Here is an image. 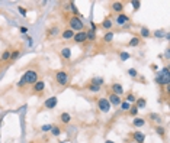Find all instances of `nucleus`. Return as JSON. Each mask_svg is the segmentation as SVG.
Returning a JSON list of instances; mask_svg holds the SVG:
<instances>
[{"label": "nucleus", "mask_w": 170, "mask_h": 143, "mask_svg": "<svg viewBox=\"0 0 170 143\" xmlns=\"http://www.w3.org/2000/svg\"><path fill=\"white\" fill-rule=\"evenodd\" d=\"M38 80H39V72L36 71L35 68H29V69H26V71L22 74L21 80L16 83V87L19 91H22L25 85H31V87H32Z\"/></svg>", "instance_id": "f257e3e1"}, {"label": "nucleus", "mask_w": 170, "mask_h": 143, "mask_svg": "<svg viewBox=\"0 0 170 143\" xmlns=\"http://www.w3.org/2000/svg\"><path fill=\"white\" fill-rule=\"evenodd\" d=\"M54 81L60 87H67L70 84V72L67 69H57L54 71Z\"/></svg>", "instance_id": "f03ea898"}, {"label": "nucleus", "mask_w": 170, "mask_h": 143, "mask_svg": "<svg viewBox=\"0 0 170 143\" xmlns=\"http://www.w3.org/2000/svg\"><path fill=\"white\" fill-rule=\"evenodd\" d=\"M67 23H68V29H71L74 34H76V32H81V30L86 29L85 22L81 20V17H79V16L70 15L67 19Z\"/></svg>", "instance_id": "7ed1b4c3"}, {"label": "nucleus", "mask_w": 170, "mask_h": 143, "mask_svg": "<svg viewBox=\"0 0 170 143\" xmlns=\"http://www.w3.org/2000/svg\"><path fill=\"white\" fill-rule=\"evenodd\" d=\"M112 22H114L116 26H119V28L127 29V28H129V25H131V16H129L128 13L122 12V13H119V15H115Z\"/></svg>", "instance_id": "20e7f679"}, {"label": "nucleus", "mask_w": 170, "mask_h": 143, "mask_svg": "<svg viewBox=\"0 0 170 143\" xmlns=\"http://www.w3.org/2000/svg\"><path fill=\"white\" fill-rule=\"evenodd\" d=\"M96 107H98V110L100 111V113L106 114V113H109V111H111L112 105L109 104L108 98H105V97H99V98H96Z\"/></svg>", "instance_id": "39448f33"}, {"label": "nucleus", "mask_w": 170, "mask_h": 143, "mask_svg": "<svg viewBox=\"0 0 170 143\" xmlns=\"http://www.w3.org/2000/svg\"><path fill=\"white\" fill-rule=\"evenodd\" d=\"M61 35V29H60L58 25H51L48 26L47 30H45V36H47V39H57Z\"/></svg>", "instance_id": "423d86ee"}, {"label": "nucleus", "mask_w": 170, "mask_h": 143, "mask_svg": "<svg viewBox=\"0 0 170 143\" xmlns=\"http://www.w3.org/2000/svg\"><path fill=\"white\" fill-rule=\"evenodd\" d=\"M44 91H45V83H44V80H38L31 87V94H34V96H39Z\"/></svg>", "instance_id": "0eeeda50"}, {"label": "nucleus", "mask_w": 170, "mask_h": 143, "mask_svg": "<svg viewBox=\"0 0 170 143\" xmlns=\"http://www.w3.org/2000/svg\"><path fill=\"white\" fill-rule=\"evenodd\" d=\"M58 55H60V58L63 59L64 62H70V61H71V56H73L71 48L70 47H63L61 49H60Z\"/></svg>", "instance_id": "6e6552de"}, {"label": "nucleus", "mask_w": 170, "mask_h": 143, "mask_svg": "<svg viewBox=\"0 0 170 143\" xmlns=\"http://www.w3.org/2000/svg\"><path fill=\"white\" fill-rule=\"evenodd\" d=\"M129 137H131L132 142H135V143H144L145 142V133L141 130L129 132Z\"/></svg>", "instance_id": "1a4fd4ad"}, {"label": "nucleus", "mask_w": 170, "mask_h": 143, "mask_svg": "<svg viewBox=\"0 0 170 143\" xmlns=\"http://www.w3.org/2000/svg\"><path fill=\"white\" fill-rule=\"evenodd\" d=\"M96 30H98V26L93 20L90 22V29L86 30V36H87V42H95L96 41Z\"/></svg>", "instance_id": "9d476101"}, {"label": "nucleus", "mask_w": 170, "mask_h": 143, "mask_svg": "<svg viewBox=\"0 0 170 143\" xmlns=\"http://www.w3.org/2000/svg\"><path fill=\"white\" fill-rule=\"evenodd\" d=\"M73 42L77 43V45H85L87 43V36H86V30H81V32H76L74 36H73Z\"/></svg>", "instance_id": "9b49d317"}, {"label": "nucleus", "mask_w": 170, "mask_h": 143, "mask_svg": "<svg viewBox=\"0 0 170 143\" xmlns=\"http://www.w3.org/2000/svg\"><path fill=\"white\" fill-rule=\"evenodd\" d=\"M10 48H6V49L2 51V54H0V67H4V65H7L10 64Z\"/></svg>", "instance_id": "f8f14e48"}, {"label": "nucleus", "mask_w": 170, "mask_h": 143, "mask_svg": "<svg viewBox=\"0 0 170 143\" xmlns=\"http://www.w3.org/2000/svg\"><path fill=\"white\" fill-rule=\"evenodd\" d=\"M99 28H100L102 30H105V32H109V30H112V29H114V22H112V17L111 16H106L102 22H100Z\"/></svg>", "instance_id": "ddd939ff"}, {"label": "nucleus", "mask_w": 170, "mask_h": 143, "mask_svg": "<svg viewBox=\"0 0 170 143\" xmlns=\"http://www.w3.org/2000/svg\"><path fill=\"white\" fill-rule=\"evenodd\" d=\"M109 9H111V12L119 15V13H122L124 10H125V3H124V2H112V3L109 4Z\"/></svg>", "instance_id": "4468645a"}, {"label": "nucleus", "mask_w": 170, "mask_h": 143, "mask_svg": "<svg viewBox=\"0 0 170 143\" xmlns=\"http://www.w3.org/2000/svg\"><path fill=\"white\" fill-rule=\"evenodd\" d=\"M108 101H109V104L111 105H114V107H119V104L122 103V97H119V96H116V94H114V93H108Z\"/></svg>", "instance_id": "2eb2a0df"}, {"label": "nucleus", "mask_w": 170, "mask_h": 143, "mask_svg": "<svg viewBox=\"0 0 170 143\" xmlns=\"http://www.w3.org/2000/svg\"><path fill=\"white\" fill-rule=\"evenodd\" d=\"M154 81H156V84H157V85H160V87H164V85H169L170 84V77L162 75L160 72H157V74H156V78H154Z\"/></svg>", "instance_id": "dca6fc26"}, {"label": "nucleus", "mask_w": 170, "mask_h": 143, "mask_svg": "<svg viewBox=\"0 0 170 143\" xmlns=\"http://www.w3.org/2000/svg\"><path fill=\"white\" fill-rule=\"evenodd\" d=\"M57 104H58V98L57 97H50V98H47V100L44 101V109L52 110L57 107Z\"/></svg>", "instance_id": "f3484780"}, {"label": "nucleus", "mask_w": 170, "mask_h": 143, "mask_svg": "<svg viewBox=\"0 0 170 143\" xmlns=\"http://www.w3.org/2000/svg\"><path fill=\"white\" fill-rule=\"evenodd\" d=\"M111 93L116 94V96H119V97H122L124 93H125V90H124V87H122L121 83H112L111 84Z\"/></svg>", "instance_id": "a211bd4d"}, {"label": "nucleus", "mask_w": 170, "mask_h": 143, "mask_svg": "<svg viewBox=\"0 0 170 143\" xmlns=\"http://www.w3.org/2000/svg\"><path fill=\"white\" fill-rule=\"evenodd\" d=\"M144 43V41L138 36V35H135V36H132L131 39H129V42H128V47L129 48H138V47H141Z\"/></svg>", "instance_id": "6ab92c4d"}, {"label": "nucleus", "mask_w": 170, "mask_h": 143, "mask_svg": "<svg viewBox=\"0 0 170 143\" xmlns=\"http://www.w3.org/2000/svg\"><path fill=\"white\" fill-rule=\"evenodd\" d=\"M148 120L151 123H154L156 126H160L163 123V117L160 116V114H157V113H150L148 114Z\"/></svg>", "instance_id": "aec40b11"}, {"label": "nucleus", "mask_w": 170, "mask_h": 143, "mask_svg": "<svg viewBox=\"0 0 170 143\" xmlns=\"http://www.w3.org/2000/svg\"><path fill=\"white\" fill-rule=\"evenodd\" d=\"M131 124L135 127V129L144 127V126H145V118H144V117H138V116H137V117H134V120L131 122Z\"/></svg>", "instance_id": "412c9836"}, {"label": "nucleus", "mask_w": 170, "mask_h": 143, "mask_svg": "<svg viewBox=\"0 0 170 143\" xmlns=\"http://www.w3.org/2000/svg\"><path fill=\"white\" fill-rule=\"evenodd\" d=\"M141 39H148L151 38V30L147 28V26H141L140 28V35H138Z\"/></svg>", "instance_id": "4be33fe9"}, {"label": "nucleus", "mask_w": 170, "mask_h": 143, "mask_svg": "<svg viewBox=\"0 0 170 143\" xmlns=\"http://www.w3.org/2000/svg\"><path fill=\"white\" fill-rule=\"evenodd\" d=\"M60 36H61L64 41H68V39H73V36H74V32H73L71 29L66 28V29L61 30V35H60Z\"/></svg>", "instance_id": "5701e85b"}, {"label": "nucleus", "mask_w": 170, "mask_h": 143, "mask_svg": "<svg viewBox=\"0 0 170 143\" xmlns=\"http://www.w3.org/2000/svg\"><path fill=\"white\" fill-rule=\"evenodd\" d=\"M21 54H22L21 48H15V49L10 51V62H15V61H17V58L21 56Z\"/></svg>", "instance_id": "b1692460"}, {"label": "nucleus", "mask_w": 170, "mask_h": 143, "mask_svg": "<svg viewBox=\"0 0 170 143\" xmlns=\"http://www.w3.org/2000/svg\"><path fill=\"white\" fill-rule=\"evenodd\" d=\"M122 100H125L127 103H129V104H135L137 96L134 94V91H128V93H125V98H122Z\"/></svg>", "instance_id": "393cba45"}, {"label": "nucleus", "mask_w": 170, "mask_h": 143, "mask_svg": "<svg viewBox=\"0 0 170 143\" xmlns=\"http://www.w3.org/2000/svg\"><path fill=\"white\" fill-rule=\"evenodd\" d=\"M114 38H115V32L114 30H109V32H105L102 41H103V43H111L114 41Z\"/></svg>", "instance_id": "a878e982"}, {"label": "nucleus", "mask_w": 170, "mask_h": 143, "mask_svg": "<svg viewBox=\"0 0 170 143\" xmlns=\"http://www.w3.org/2000/svg\"><path fill=\"white\" fill-rule=\"evenodd\" d=\"M89 84L98 85V87H103V84H105V80H103V77H93V78H90Z\"/></svg>", "instance_id": "bb28decb"}, {"label": "nucleus", "mask_w": 170, "mask_h": 143, "mask_svg": "<svg viewBox=\"0 0 170 143\" xmlns=\"http://www.w3.org/2000/svg\"><path fill=\"white\" fill-rule=\"evenodd\" d=\"M58 120H60L61 123H63V124H68V123L71 122V116H70V114H68L67 111H64V113L60 114Z\"/></svg>", "instance_id": "cd10ccee"}, {"label": "nucleus", "mask_w": 170, "mask_h": 143, "mask_svg": "<svg viewBox=\"0 0 170 143\" xmlns=\"http://www.w3.org/2000/svg\"><path fill=\"white\" fill-rule=\"evenodd\" d=\"M154 132H156V133H157V136H160L162 139H164V137H166V127L162 126V124L154 127Z\"/></svg>", "instance_id": "c85d7f7f"}, {"label": "nucleus", "mask_w": 170, "mask_h": 143, "mask_svg": "<svg viewBox=\"0 0 170 143\" xmlns=\"http://www.w3.org/2000/svg\"><path fill=\"white\" fill-rule=\"evenodd\" d=\"M116 54H118L119 59H121L122 62H125V61H128V59L131 58V54H129V52H127V51H118Z\"/></svg>", "instance_id": "c756f323"}, {"label": "nucleus", "mask_w": 170, "mask_h": 143, "mask_svg": "<svg viewBox=\"0 0 170 143\" xmlns=\"http://www.w3.org/2000/svg\"><path fill=\"white\" fill-rule=\"evenodd\" d=\"M135 105H137V109H138V110L145 109V105H147V101H145L144 97H140V98H137V100H135Z\"/></svg>", "instance_id": "7c9ffc66"}, {"label": "nucleus", "mask_w": 170, "mask_h": 143, "mask_svg": "<svg viewBox=\"0 0 170 143\" xmlns=\"http://www.w3.org/2000/svg\"><path fill=\"white\" fill-rule=\"evenodd\" d=\"M87 91H90V93H99L100 90H102V87H98V85H93V84H86V87H85Z\"/></svg>", "instance_id": "2f4dec72"}, {"label": "nucleus", "mask_w": 170, "mask_h": 143, "mask_svg": "<svg viewBox=\"0 0 170 143\" xmlns=\"http://www.w3.org/2000/svg\"><path fill=\"white\" fill-rule=\"evenodd\" d=\"M50 133H51V135L54 136V137H58V136L61 135V133H63V130H61V127H60V126H54V124H52V127H51V130H50Z\"/></svg>", "instance_id": "473e14b6"}, {"label": "nucleus", "mask_w": 170, "mask_h": 143, "mask_svg": "<svg viewBox=\"0 0 170 143\" xmlns=\"http://www.w3.org/2000/svg\"><path fill=\"white\" fill-rule=\"evenodd\" d=\"M151 36H154V38H157V39H162L163 36H166V30L164 29H156L151 34Z\"/></svg>", "instance_id": "72a5a7b5"}, {"label": "nucleus", "mask_w": 170, "mask_h": 143, "mask_svg": "<svg viewBox=\"0 0 170 143\" xmlns=\"http://www.w3.org/2000/svg\"><path fill=\"white\" fill-rule=\"evenodd\" d=\"M70 7H71L73 16H79V17H81V13L79 12V9H77V6H76V3H74V2H70Z\"/></svg>", "instance_id": "f704fd0d"}, {"label": "nucleus", "mask_w": 170, "mask_h": 143, "mask_svg": "<svg viewBox=\"0 0 170 143\" xmlns=\"http://www.w3.org/2000/svg\"><path fill=\"white\" fill-rule=\"evenodd\" d=\"M127 74L131 77L132 80H137V78H138V75H140V74H138V71H137V68H129V69L127 71Z\"/></svg>", "instance_id": "c9c22d12"}, {"label": "nucleus", "mask_w": 170, "mask_h": 143, "mask_svg": "<svg viewBox=\"0 0 170 143\" xmlns=\"http://www.w3.org/2000/svg\"><path fill=\"white\" fill-rule=\"evenodd\" d=\"M138 111H140V110L137 109V105L132 104L131 107H129V110H128V114H129V116H132V117H137V116H138Z\"/></svg>", "instance_id": "e433bc0d"}, {"label": "nucleus", "mask_w": 170, "mask_h": 143, "mask_svg": "<svg viewBox=\"0 0 170 143\" xmlns=\"http://www.w3.org/2000/svg\"><path fill=\"white\" fill-rule=\"evenodd\" d=\"M131 105H132V104H129V103H127L125 100H122V103L119 104V107H121V110H122V111H128Z\"/></svg>", "instance_id": "4c0bfd02"}, {"label": "nucleus", "mask_w": 170, "mask_h": 143, "mask_svg": "<svg viewBox=\"0 0 170 143\" xmlns=\"http://www.w3.org/2000/svg\"><path fill=\"white\" fill-rule=\"evenodd\" d=\"M131 4H132V9H134V10H140V7H141V2L140 0H132L131 2Z\"/></svg>", "instance_id": "58836bf2"}, {"label": "nucleus", "mask_w": 170, "mask_h": 143, "mask_svg": "<svg viewBox=\"0 0 170 143\" xmlns=\"http://www.w3.org/2000/svg\"><path fill=\"white\" fill-rule=\"evenodd\" d=\"M63 10L66 15H70V12H71V7H70V2H67V3L63 4Z\"/></svg>", "instance_id": "ea45409f"}, {"label": "nucleus", "mask_w": 170, "mask_h": 143, "mask_svg": "<svg viewBox=\"0 0 170 143\" xmlns=\"http://www.w3.org/2000/svg\"><path fill=\"white\" fill-rule=\"evenodd\" d=\"M158 72H160L162 75L170 77V74H169V67H167V65H166V67H163V68H162V71H158Z\"/></svg>", "instance_id": "a19ab883"}, {"label": "nucleus", "mask_w": 170, "mask_h": 143, "mask_svg": "<svg viewBox=\"0 0 170 143\" xmlns=\"http://www.w3.org/2000/svg\"><path fill=\"white\" fill-rule=\"evenodd\" d=\"M51 127H52V124H44V126H41V130L42 132H50L51 130Z\"/></svg>", "instance_id": "79ce46f5"}, {"label": "nucleus", "mask_w": 170, "mask_h": 143, "mask_svg": "<svg viewBox=\"0 0 170 143\" xmlns=\"http://www.w3.org/2000/svg\"><path fill=\"white\" fill-rule=\"evenodd\" d=\"M28 30H29V29H28L26 26H19V32H21L22 35H26V34H28Z\"/></svg>", "instance_id": "37998d69"}, {"label": "nucleus", "mask_w": 170, "mask_h": 143, "mask_svg": "<svg viewBox=\"0 0 170 143\" xmlns=\"http://www.w3.org/2000/svg\"><path fill=\"white\" fill-rule=\"evenodd\" d=\"M17 10H19V13H21L22 16H26V9L22 7V6H17Z\"/></svg>", "instance_id": "c03bdc74"}, {"label": "nucleus", "mask_w": 170, "mask_h": 143, "mask_svg": "<svg viewBox=\"0 0 170 143\" xmlns=\"http://www.w3.org/2000/svg\"><path fill=\"white\" fill-rule=\"evenodd\" d=\"M25 38H26V41H28V45H29V47H32V43H34V39L31 38V36H28V35H25Z\"/></svg>", "instance_id": "a18cd8bd"}, {"label": "nucleus", "mask_w": 170, "mask_h": 143, "mask_svg": "<svg viewBox=\"0 0 170 143\" xmlns=\"http://www.w3.org/2000/svg\"><path fill=\"white\" fill-rule=\"evenodd\" d=\"M105 143H116V142H114V140H106Z\"/></svg>", "instance_id": "49530a36"}]
</instances>
